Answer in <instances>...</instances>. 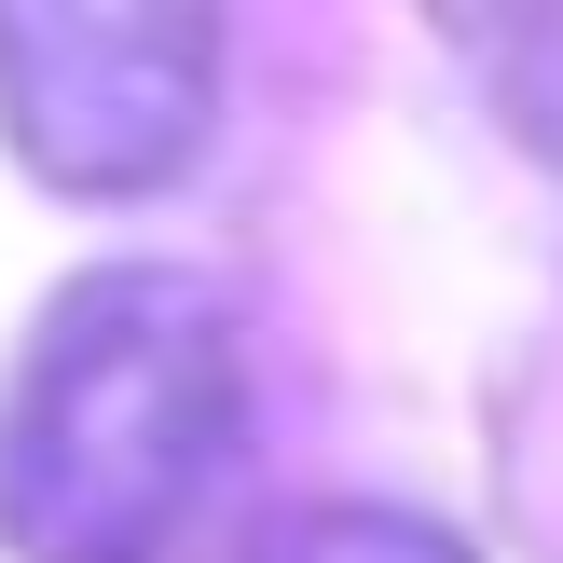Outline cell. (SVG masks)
Segmentation results:
<instances>
[{"label": "cell", "instance_id": "cell-1", "mask_svg": "<svg viewBox=\"0 0 563 563\" xmlns=\"http://www.w3.org/2000/svg\"><path fill=\"white\" fill-rule=\"evenodd\" d=\"M247 440V330L192 262H97L0 385V550L165 563Z\"/></svg>", "mask_w": 563, "mask_h": 563}, {"label": "cell", "instance_id": "cell-2", "mask_svg": "<svg viewBox=\"0 0 563 563\" xmlns=\"http://www.w3.org/2000/svg\"><path fill=\"white\" fill-rule=\"evenodd\" d=\"M220 124V27L179 0H14L0 137L55 192H165Z\"/></svg>", "mask_w": 563, "mask_h": 563}, {"label": "cell", "instance_id": "cell-3", "mask_svg": "<svg viewBox=\"0 0 563 563\" xmlns=\"http://www.w3.org/2000/svg\"><path fill=\"white\" fill-rule=\"evenodd\" d=\"M262 563H467V537L427 509H385V495H344V509H302Z\"/></svg>", "mask_w": 563, "mask_h": 563}]
</instances>
